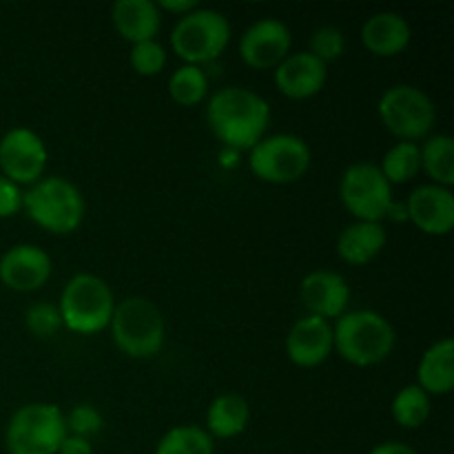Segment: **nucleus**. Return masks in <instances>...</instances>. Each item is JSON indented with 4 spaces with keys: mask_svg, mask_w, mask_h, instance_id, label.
Returning <instances> with one entry per match:
<instances>
[{
    "mask_svg": "<svg viewBox=\"0 0 454 454\" xmlns=\"http://www.w3.org/2000/svg\"><path fill=\"white\" fill-rule=\"evenodd\" d=\"M207 124L224 149L251 151L270 124V105L248 87H224L208 96Z\"/></svg>",
    "mask_w": 454,
    "mask_h": 454,
    "instance_id": "obj_1",
    "label": "nucleus"
},
{
    "mask_svg": "<svg viewBox=\"0 0 454 454\" xmlns=\"http://www.w3.org/2000/svg\"><path fill=\"white\" fill-rule=\"evenodd\" d=\"M395 344L393 324L377 310H346L333 324V348L350 366H377L393 355Z\"/></svg>",
    "mask_w": 454,
    "mask_h": 454,
    "instance_id": "obj_2",
    "label": "nucleus"
},
{
    "mask_svg": "<svg viewBox=\"0 0 454 454\" xmlns=\"http://www.w3.org/2000/svg\"><path fill=\"white\" fill-rule=\"evenodd\" d=\"M22 211L47 233L71 235L82 224L87 202L74 182L60 176H47L22 193Z\"/></svg>",
    "mask_w": 454,
    "mask_h": 454,
    "instance_id": "obj_3",
    "label": "nucleus"
},
{
    "mask_svg": "<svg viewBox=\"0 0 454 454\" xmlns=\"http://www.w3.org/2000/svg\"><path fill=\"white\" fill-rule=\"evenodd\" d=\"M111 340L131 359H151L160 355L167 341V324L158 306L146 297H124L115 304L109 324Z\"/></svg>",
    "mask_w": 454,
    "mask_h": 454,
    "instance_id": "obj_4",
    "label": "nucleus"
},
{
    "mask_svg": "<svg viewBox=\"0 0 454 454\" xmlns=\"http://www.w3.org/2000/svg\"><path fill=\"white\" fill-rule=\"evenodd\" d=\"M109 284L93 273H78L65 284L58 300L62 326L75 335H96L109 328L115 310Z\"/></svg>",
    "mask_w": 454,
    "mask_h": 454,
    "instance_id": "obj_5",
    "label": "nucleus"
},
{
    "mask_svg": "<svg viewBox=\"0 0 454 454\" xmlns=\"http://www.w3.org/2000/svg\"><path fill=\"white\" fill-rule=\"evenodd\" d=\"M231 34V22L224 13L198 7L177 18L171 31V49L184 65H211L229 47Z\"/></svg>",
    "mask_w": 454,
    "mask_h": 454,
    "instance_id": "obj_6",
    "label": "nucleus"
},
{
    "mask_svg": "<svg viewBox=\"0 0 454 454\" xmlns=\"http://www.w3.org/2000/svg\"><path fill=\"white\" fill-rule=\"evenodd\" d=\"M67 437L65 412L47 402H31L18 408L4 428L9 454H58Z\"/></svg>",
    "mask_w": 454,
    "mask_h": 454,
    "instance_id": "obj_7",
    "label": "nucleus"
},
{
    "mask_svg": "<svg viewBox=\"0 0 454 454\" xmlns=\"http://www.w3.org/2000/svg\"><path fill=\"white\" fill-rule=\"evenodd\" d=\"M377 115L390 136L399 142H419L437 124V106L424 89L415 84H395L381 93Z\"/></svg>",
    "mask_w": 454,
    "mask_h": 454,
    "instance_id": "obj_8",
    "label": "nucleus"
},
{
    "mask_svg": "<svg viewBox=\"0 0 454 454\" xmlns=\"http://www.w3.org/2000/svg\"><path fill=\"white\" fill-rule=\"evenodd\" d=\"M313 151L309 142L293 133L264 136L248 151V168L266 184H295L309 173Z\"/></svg>",
    "mask_w": 454,
    "mask_h": 454,
    "instance_id": "obj_9",
    "label": "nucleus"
},
{
    "mask_svg": "<svg viewBox=\"0 0 454 454\" xmlns=\"http://www.w3.org/2000/svg\"><path fill=\"white\" fill-rule=\"evenodd\" d=\"M340 200L355 222L384 224L395 207L393 186L372 162H355L341 173Z\"/></svg>",
    "mask_w": 454,
    "mask_h": 454,
    "instance_id": "obj_10",
    "label": "nucleus"
},
{
    "mask_svg": "<svg viewBox=\"0 0 454 454\" xmlns=\"http://www.w3.org/2000/svg\"><path fill=\"white\" fill-rule=\"evenodd\" d=\"M49 151L43 137L27 127H13L0 137V176L18 186H31L47 171Z\"/></svg>",
    "mask_w": 454,
    "mask_h": 454,
    "instance_id": "obj_11",
    "label": "nucleus"
},
{
    "mask_svg": "<svg viewBox=\"0 0 454 454\" xmlns=\"http://www.w3.org/2000/svg\"><path fill=\"white\" fill-rule=\"evenodd\" d=\"M293 34L279 18H260L253 22L239 40V58L244 65L257 71L275 69L291 56Z\"/></svg>",
    "mask_w": 454,
    "mask_h": 454,
    "instance_id": "obj_12",
    "label": "nucleus"
},
{
    "mask_svg": "<svg viewBox=\"0 0 454 454\" xmlns=\"http://www.w3.org/2000/svg\"><path fill=\"white\" fill-rule=\"evenodd\" d=\"M53 262L38 244H13L0 255V282L16 293H35L51 279Z\"/></svg>",
    "mask_w": 454,
    "mask_h": 454,
    "instance_id": "obj_13",
    "label": "nucleus"
},
{
    "mask_svg": "<svg viewBox=\"0 0 454 454\" xmlns=\"http://www.w3.org/2000/svg\"><path fill=\"white\" fill-rule=\"evenodd\" d=\"M406 220L430 238H446L454 229V193L437 184H421L408 195Z\"/></svg>",
    "mask_w": 454,
    "mask_h": 454,
    "instance_id": "obj_14",
    "label": "nucleus"
},
{
    "mask_svg": "<svg viewBox=\"0 0 454 454\" xmlns=\"http://www.w3.org/2000/svg\"><path fill=\"white\" fill-rule=\"evenodd\" d=\"M300 297L309 315L335 322L348 310L350 286L346 278L337 270L317 269L310 270L300 284Z\"/></svg>",
    "mask_w": 454,
    "mask_h": 454,
    "instance_id": "obj_15",
    "label": "nucleus"
},
{
    "mask_svg": "<svg viewBox=\"0 0 454 454\" xmlns=\"http://www.w3.org/2000/svg\"><path fill=\"white\" fill-rule=\"evenodd\" d=\"M278 91L288 100H310L328 82V65L309 51L291 53L273 69Z\"/></svg>",
    "mask_w": 454,
    "mask_h": 454,
    "instance_id": "obj_16",
    "label": "nucleus"
},
{
    "mask_svg": "<svg viewBox=\"0 0 454 454\" xmlns=\"http://www.w3.org/2000/svg\"><path fill=\"white\" fill-rule=\"evenodd\" d=\"M335 353L333 324L315 315L297 319L286 335V357L297 368H317Z\"/></svg>",
    "mask_w": 454,
    "mask_h": 454,
    "instance_id": "obj_17",
    "label": "nucleus"
},
{
    "mask_svg": "<svg viewBox=\"0 0 454 454\" xmlns=\"http://www.w3.org/2000/svg\"><path fill=\"white\" fill-rule=\"evenodd\" d=\"M362 44L377 58H395L408 49L412 29L397 12H377L362 25Z\"/></svg>",
    "mask_w": 454,
    "mask_h": 454,
    "instance_id": "obj_18",
    "label": "nucleus"
},
{
    "mask_svg": "<svg viewBox=\"0 0 454 454\" xmlns=\"http://www.w3.org/2000/svg\"><path fill=\"white\" fill-rule=\"evenodd\" d=\"M111 25L129 44L158 38L162 12L153 0H118L111 4Z\"/></svg>",
    "mask_w": 454,
    "mask_h": 454,
    "instance_id": "obj_19",
    "label": "nucleus"
},
{
    "mask_svg": "<svg viewBox=\"0 0 454 454\" xmlns=\"http://www.w3.org/2000/svg\"><path fill=\"white\" fill-rule=\"evenodd\" d=\"M388 233L377 222H353L337 238V255L350 266H366L386 248Z\"/></svg>",
    "mask_w": 454,
    "mask_h": 454,
    "instance_id": "obj_20",
    "label": "nucleus"
},
{
    "mask_svg": "<svg viewBox=\"0 0 454 454\" xmlns=\"http://www.w3.org/2000/svg\"><path fill=\"white\" fill-rule=\"evenodd\" d=\"M417 386L430 397H443L454 388V341L450 337L428 346L417 366Z\"/></svg>",
    "mask_w": 454,
    "mask_h": 454,
    "instance_id": "obj_21",
    "label": "nucleus"
},
{
    "mask_svg": "<svg viewBox=\"0 0 454 454\" xmlns=\"http://www.w3.org/2000/svg\"><path fill=\"white\" fill-rule=\"evenodd\" d=\"M251 421V408L248 402L238 393L217 395L207 408V430L215 439H235L248 428Z\"/></svg>",
    "mask_w": 454,
    "mask_h": 454,
    "instance_id": "obj_22",
    "label": "nucleus"
},
{
    "mask_svg": "<svg viewBox=\"0 0 454 454\" xmlns=\"http://www.w3.org/2000/svg\"><path fill=\"white\" fill-rule=\"evenodd\" d=\"M421 151V171L430 177V184L452 189L454 184V140L448 133L428 136Z\"/></svg>",
    "mask_w": 454,
    "mask_h": 454,
    "instance_id": "obj_23",
    "label": "nucleus"
},
{
    "mask_svg": "<svg viewBox=\"0 0 454 454\" xmlns=\"http://www.w3.org/2000/svg\"><path fill=\"white\" fill-rule=\"evenodd\" d=\"M390 186L408 184L421 173V151L417 142H395L377 164Z\"/></svg>",
    "mask_w": 454,
    "mask_h": 454,
    "instance_id": "obj_24",
    "label": "nucleus"
},
{
    "mask_svg": "<svg viewBox=\"0 0 454 454\" xmlns=\"http://www.w3.org/2000/svg\"><path fill=\"white\" fill-rule=\"evenodd\" d=\"M153 454H215V442L202 426L182 424L162 434Z\"/></svg>",
    "mask_w": 454,
    "mask_h": 454,
    "instance_id": "obj_25",
    "label": "nucleus"
},
{
    "mask_svg": "<svg viewBox=\"0 0 454 454\" xmlns=\"http://www.w3.org/2000/svg\"><path fill=\"white\" fill-rule=\"evenodd\" d=\"M430 408H433L430 395L424 393L417 384H408L402 390H397V395L393 397V403H390L395 424L406 430L421 428L428 421Z\"/></svg>",
    "mask_w": 454,
    "mask_h": 454,
    "instance_id": "obj_26",
    "label": "nucleus"
},
{
    "mask_svg": "<svg viewBox=\"0 0 454 454\" xmlns=\"http://www.w3.org/2000/svg\"><path fill=\"white\" fill-rule=\"evenodd\" d=\"M208 75L202 67L182 65L168 78V96L180 106L202 105L208 98Z\"/></svg>",
    "mask_w": 454,
    "mask_h": 454,
    "instance_id": "obj_27",
    "label": "nucleus"
},
{
    "mask_svg": "<svg viewBox=\"0 0 454 454\" xmlns=\"http://www.w3.org/2000/svg\"><path fill=\"white\" fill-rule=\"evenodd\" d=\"M167 49L158 40H146V43L131 44V51H129V65L142 78L162 74L164 67H167Z\"/></svg>",
    "mask_w": 454,
    "mask_h": 454,
    "instance_id": "obj_28",
    "label": "nucleus"
},
{
    "mask_svg": "<svg viewBox=\"0 0 454 454\" xmlns=\"http://www.w3.org/2000/svg\"><path fill=\"white\" fill-rule=\"evenodd\" d=\"M346 51V35L340 27L324 25L310 34L309 40V53H313L317 60H322L324 65L328 62H335L344 56Z\"/></svg>",
    "mask_w": 454,
    "mask_h": 454,
    "instance_id": "obj_29",
    "label": "nucleus"
},
{
    "mask_svg": "<svg viewBox=\"0 0 454 454\" xmlns=\"http://www.w3.org/2000/svg\"><path fill=\"white\" fill-rule=\"evenodd\" d=\"M25 326L38 340H49L62 328V317L58 304L51 301H35L25 310Z\"/></svg>",
    "mask_w": 454,
    "mask_h": 454,
    "instance_id": "obj_30",
    "label": "nucleus"
},
{
    "mask_svg": "<svg viewBox=\"0 0 454 454\" xmlns=\"http://www.w3.org/2000/svg\"><path fill=\"white\" fill-rule=\"evenodd\" d=\"M67 434H75V437L91 439L98 434L105 426V417L100 415L96 406L91 403H75L69 412L65 415Z\"/></svg>",
    "mask_w": 454,
    "mask_h": 454,
    "instance_id": "obj_31",
    "label": "nucleus"
},
{
    "mask_svg": "<svg viewBox=\"0 0 454 454\" xmlns=\"http://www.w3.org/2000/svg\"><path fill=\"white\" fill-rule=\"evenodd\" d=\"M22 193L25 191L20 186L0 176V220H7L22 211Z\"/></svg>",
    "mask_w": 454,
    "mask_h": 454,
    "instance_id": "obj_32",
    "label": "nucleus"
},
{
    "mask_svg": "<svg viewBox=\"0 0 454 454\" xmlns=\"http://www.w3.org/2000/svg\"><path fill=\"white\" fill-rule=\"evenodd\" d=\"M155 4H158L160 12H167L176 18L186 16V13L195 12V9L200 7L198 0H160V3Z\"/></svg>",
    "mask_w": 454,
    "mask_h": 454,
    "instance_id": "obj_33",
    "label": "nucleus"
},
{
    "mask_svg": "<svg viewBox=\"0 0 454 454\" xmlns=\"http://www.w3.org/2000/svg\"><path fill=\"white\" fill-rule=\"evenodd\" d=\"M58 454H93L91 439L67 434V437L62 439L60 448H58Z\"/></svg>",
    "mask_w": 454,
    "mask_h": 454,
    "instance_id": "obj_34",
    "label": "nucleus"
},
{
    "mask_svg": "<svg viewBox=\"0 0 454 454\" xmlns=\"http://www.w3.org/2000/svg\"><path fill=\"white\" fill-rule=\"evenodd\" d=\"M368 454H419L412 446L402 442H384V443H377Z\"/></svg>",
    "mask_w": 454,
    "mask_h": 454,
    "instance_id": "obj_35",
    "label": "nucleus"
}]
</instances>
